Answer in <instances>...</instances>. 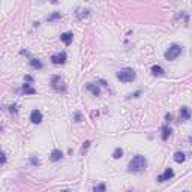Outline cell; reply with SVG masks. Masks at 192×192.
I'll use <instances>...</instances> for the list:
<instances>
[{"label":"cell","mask_w":192,"mask_h":192,"mask_svg":"<svg viewBox=\"0 0 192 192\" xmlns=\"http://www.w3.org/2000/svg\"><path fill=\"white\" fill-rule=\"evenodd\" d=\"M21 93H24V95H35L36 89H33L30 84H27V83H24L23 87H21Z\"/></svg>","instance_id":"cell-13"},{"label":"cell","mask_w":192,"mask_h":192,"mask_svg":"<svg viewBox=\"0 0 192 192\" xmlns=\"http://www.w3.org/2000/svg\"><path fill=\"white\" fill-rule=\"evenodd\" d=\"M183 51V48H182V45H179V44H173L167 51H165V59L167 60H176L180 54Z\"/></svg>","instance_id":"cell-4"},{"label":"cell","mask_w":192,"mask_h":192,"mask_svg":"<svg viewBox=\"0 0 192 192\" xmlns=\"http://www.w3.org/2000/svg\"><path fill=\"white\" fill-rule=\"evenodd\" d=\"M146 168H147V159H146V156H143V155L134 156L131 159L129 165H128V170L132 171V173H141V171H144Z\"/></svg>","instance_id":"cell-1"},{"label":"cell","mask_w":192,"mask_h":192,"mask_svg":"<svg viewBox=\"0 0 192 192\" xmlns=\"http://www.w3.org/2000/svg\"><path fill=\"white\" fill-rule=\"evenodd\" d=\"M75 122H81V113H75Z\"/></svg>","instance_id":"cell-25"},{"label":"cell","mask_w":192,"mask_h":192,"mask_svg":"<svg viewBox=\"0 0 192 192\" xmlns=\"http://www.w3.org/2000/svg\"><path fill=\"white\" fill-rule=\"evenodd\" d=\"M141 95V90H138V92H135V93H132V95H129L128 98H138Z\"/></svg>","instance_id":"cell-24"},{"label":"cell","mask_w":192,"mask_h":192,"mask_svg":"<svg viewBox=\"0 0 192 192\" xmlns=\"http://www.w3.org/2000/svg\"><path fill=\"white\" fill-rule=\"evenodd\" d=\"M105 189H107V186H105V183H99L95 189H93V192H105Z\"/></svg>","instance_id":"cell-22"},{"label":"cell","mask_w":192,"mask_h":192,"mask_svg":"<svg viewBox=\"0 0 192 192\" xmlns=\"http://www.w3.org/2000/svg\"><path fill=\"white\" fill-rule=\"evenodd\" d=\"M30 66L33 69H42L44 68V63L39 60V59H30Z\"/></svg>","instance_id":"cell-14"},{"label":"cell","mask_w":192,"mask_h":192,"mask_svg":"<svg viewBox=\"0 0 192 192\" xmlns=\"http://www.w3.org/2000/svg\"><path fill=\"white\" fill-rule=\"evenodd\" d=\"M24 80H26L27 83H33V78H32L30 75H26V77H24Z\"/></svg>","instance_id":"cell-26"},{"label":"cell","mask_w":192,"mask_h":192,"mask_svg":"<svg viewBox=\"0 0 192 192\" xmlns=\"http://www.w3.org/2000/svg\"><path fill=\"white\" fill-rule=\"evenodd\" d=\"M180 119H182V120H189V119H191V111H189V108L185 107V105L180 108Z\"/></svg>","instance_id":"cell-12"},{"label":"cell","mask_w":192,"mask_h":192,"mask_svg":"<svg viewBox=\"0 0 192 192\" xmlns=\"http://www.w3.org/2000/svg\"><path fill=\"white\" fill-rule=\"evenodd\" d=\"M99 83H101V86H108L107 81H104V80H99Z\"/></svg>","instance_id":"cell-29"},{"label":"cell","mask_w":192,"mask_h":192,"mask_svg":"<svg viewBox=\"0 0 192 192\" xmlns=\"http://www.w3.org/2000/svg\"><path fill=\"white\" fill-rule=\"evenodd\" d=\"M62 192H71V191H68V189H66V191H62Z\"/></svg>","instance_id":"cell-30"},{"label":"cell","mask_w":192,"mask_h":192,"mask_svg":"<svg viewBox=\"0 0 192 192\" xmlns=\"http://www.w3.org/2000/svg\"><path fill=\"white\" fill-rule=\"evenodd\" d=\"M5 162H6V153L3 152V153H2V164H5Z\"/></svg>","instance_id":"cell-28"},{"label":"cell","mask_w":192,"mask_h":192,"mask_svg":"<svg viewBox=\"0 0 192 192\" xmlns=\"http://www.w3.org/2000/svg\"><path fill=\"white\" fill-rule=\"evenodd\" d=\"M62 18V14L60 12H53V14H50L48 17H47V21H57V20H60Z\"/></svg>","instance_id":"cell-18"},{"label":"cell","mask_w":192,"mask_h":192,"mask_svg":"<svg viewBox=\"0 0 192 192\" xmlns=\"http://www.w3.org/2000/svg\"><path fill=\"white\" fill-rule=\"evenodd\" d=\"M171 119H173V116H171V114L168 113V114L165 116V120H167V122H171Z\"/></svg>","instance_id":"cell-27"},{"label":"cell","mask_w":192,"mask_h":192,"mask_svg":"<svg viewBox=\"0 0 192 192\" xmlns=\"http://www.w3.org/2000/svg\"><path fill=\"white\" fill-rule=\"evenodd\" d=\"M173 177H174V171H173V168H170V167H168V168H165V171H164L162 174H159V176H158V177H156V180H158V182H161V183H162V182H167V180H171Z\"/></svg>","instance_id":"cell-6"},{"label":"cell","mask_w":192,"mask_h":192,"mask_svg":"<svg viewBox=\"0 0 192 192\" xmlns=\"http://www.w3.org/2000/svg\"><path fill=\"white\" fill-rule=\"evenodd\" d=\"M78 12H75V15H77V20H83V18H86L90 14V9H77Z\"/></svg>","instance_id":"cell-15"},{"label":"cell","mask_w":192,"mask_h":192,"mask_svg":"<svg viewBox=\"0 0 192 192\" xmlns=\"http://www.w3.org/2000/svg\"><path fill=\"white\" fill-rule=\"evenodd\" d=\"M9 111L12 113V116H17V114H18V104H15V102H14V104L9 107Z\"/></svg>","instance_id":"cell-21"},{"label":"cell","mask_w":192,"mask_h":192,"mask_svg":"<svg viewBox=\"0 0 192 192\" xmlns=\"http://www.w3.org/2000/svg\"><path fill=\"white\" fill-rule=\"evenodd\" d=\"M116 77H117V80H120L122 83H132V81L135 80L137 74H135V71L131 69V68H123V69L117 71Z\"/></svg>","instance_id":"cell-2"},{"label":"cell","mask_w":192,"mask_h":192,"mask_svg":"<svg viewBox=\"0 0 192 192\" xmlns=\"http://www.w3.org/2000/svg\"><path fill=\"white\" fill-rule=\"evenodd\" d=\"M122 156H123V149L122 147H116L114 152H113V158L114 159H120Z\"/></svg>","instance_id":"cell-19"},{"label":"cell","mask_w":192,"mask_h":192,"mask_svg":"<svg viewBox=\"0 0 192 192\" xmlns=\"http://www.w3.org/2000/svg\"><path fill=\"white\" fill-rule=\"evenodd\" d=\"M50 84H51L53 90L57 92V93H65V92H66V84H65V81H63V78H62L60 75H54V77H51Z\"/></svg>","instance_id":"cell-3"},{"label":"cell","mask_w":192,"mask_h":192,"mask_svg":"<svg viewBox=\"0 0 192 192\" xmlns=\"http://www.w3.org/2000/svg\"><path fill=\"white\" fill-rule=\"evenodd\" d=\"M90 144H92V141H84V144H83V147H81V152H80V153H81V155H83V156H84V155H86V153H87V150H89V147H90Z\"/></svg>","instance_id":"cell-20"},{"label":"cell","mask_w":192,"mask_h":192,"mask_svg":"<svg viewBox=\"0 0 192 192\" xmlns=\"http://www.w3.org/2000/svg\"><path fill=\"white\" fill-rule=\"evenodd\" d=\"M62 158H63V152L59 150V149H54L51 152V155H50V161H51V162H57V161H60Z\"/></svg>","instance_id":"cell-9"},{"label":"cell","mask_w":192,"mask_h":192,"mask_svg":"<svg viewBox=\"0 0 192 192\" xmlns=\"http://www.w3.org/2000/svg\"><path fill=\"white\" fill-rule=\"evenodd\" d=\"M185 159H186V156H185L183 152H176L174 153V161L177 162V164H183Z\"/></svg>","instance_id":"cell-17"},{"label":"cell","mask_w":192,"mask_h":192,"mask_svg":"<svg viewBox=\"0 0 192 192\" xmlns=\"http://www.w3.org/2000/svg\"><path fill=\"white\" fill-rule=\"evenodd\" d=\"M66 59H68V56H66L65 51L56 53V54L51 56V63L53 65H65V63H66Z\"/></svg>","instance_id":"cell-5"},{"label":"cell","mask_w":192,"mask_h":192,"mask_svg":"<svg viewBox=\"0 0 192 192\" xmlns=\"http://www.w3.org/2000/svg\"><path fill=\"white\" fill-rule=\"evenodd\" d=\"M30 162H32V165H39L41 164L39 158H35V156H30Z\"/></svg>","instance_id":"cell-23"},{"label":"cell","mask_w":192,"mask_h":192,"mask_svg":"<svg viewBox=\"0 0 192 192\" xmlns=\"http://www.w3.org/2000/svg\"><path fill=\"white\" fill-rule=\"evenodd\" d=\"M72 39H74V33H72V32H65V33L60 35V41H62L65 45L72 44Z\"/></svg>","instance_id":"cell-8"},{"label":"cell","mask_w":192,"mask_h":192,"mask_svg":"<svg viewBox=\"0 0 192 192\" xmlns=\"http://www.w3.org/2000/svg\"><path fill=\"white\" fill-rule=\"evenodd\" d=\"M171 132H173V129L170 128V126H162V135H161V138H162V141H167L170 137H171Z\"/></svg>","instance_id":"cell-11"},{"label":"cell","mask_w":192,"mask_h":192,"mask_svg":"<svg viewBox=\"0 0 192 192\" xmlns=\"http://www.w3.org/2000/svg\"><path fill=\"white\" fill-rule=\"evenodd\" d=\"M164 68L162 66H159V65H155V66H152V74L155 75V77H161V75H164Z\"/></svg>","instance_id":"cell-16"},{"label":"cell","mask_w":192,"mask_h":192,"mask_svg":"<svg viewBox=\"0 0 192 192\" xmlns=\"http://www.w3.org/2000/svg\"><path fill=\"white\" fill-rule=\"evenodd\" d=\"M86 89H87L89 92L93 93V96H99V95H101V89H99V86H96L95 83H87Z\"/></svg>","instance_id":"cell-10"},{"label":"cell","mask_w":192,"mask_h":192,"mask_svg":"<svg viewBox=\"0 0 192 192\" xmlns=\"http://www.w3.org/2000/svg\"><path fill=\"white\" fill-rule=\"evenodd\" d=\"M30 120L32 123H35V125H39V123L42 122V113L39 111V110H32V113H30Z\"/></svg>","instance_id":"cell-7"}]
</instances>
